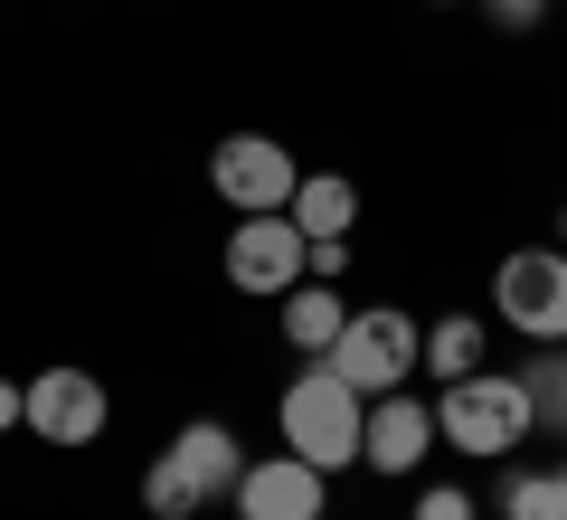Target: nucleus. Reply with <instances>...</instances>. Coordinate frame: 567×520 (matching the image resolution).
I'll return each mask as SVG.
<instances>
[{
    "instance_id": "nucleus-1",
    "label": "nucleus",
    "mask_w": 567,
    "mask_h": 520,
    "mask_svg": "<svg viewBox=\"0 0 567 520\" xmlns=\"http://www.w3.org/2000/svg\"><path fill=\"white\" fill-rule=\"evenodd\" d=\"M360 417H369V398H360L331 360H303L293 379H284V398H275L284 455L322 463V473H350V463H360Z\"/></svg>"
},
{
    "instance_id": "nucleus-2",
    "label": "nucleus",
    "mask_w": 567,
    "mask_h": 520,
    "mask_svg": "<svg viewBox=\"0 0 567 520\" xmlns=\"http://www.w3.org/2000/svg\"><path fill=\"white\" fill-rule=\"evenodd\" d=\"M435 436H445L454 455L511 463L529 436H539V417H529V388H520V369H473V379H445V388H435Z\"/></svg>"
},
{
    "instance_id": "nucleus-3",
    "label": "nucleus",
    "mask_w": 567,
    "mask_h": 520,
    "mask_svg": "<svg viewBox=\"0 0 567 520\" xmlns=\"http://www.w3.org/2000/svg\"><path fill=\"white\" fill-rule=\"evenodd\" d=\"M416 350H425L416 313H398V303H350L341 340H331V369H341L360 398H388V388L416 379Z\"/></svg>"
},
{
    "instance_id": "nucleus-4",
    "label": "nucleus",
    "mask_w": 567,
    "mask_h": 520,
    "mask_svg": "<svg viewBox=\"0 0 567 520\" xmlns=\"http://www.w3.org/2000/svg\"><path fill=\"white\" fill-rule=\"evenodd\" d=\"M218 275L237 284V294H256V303H284L293 284L312 275V237L284 208H265V218H237L227 227V246H218Z\"/></svg>"
},
{
    "instance_id": "nucleus-5",
    "label": "nucleus",
    "mask_w": 567,
    "mask_h": 520,
    "mask_svg": "<svg viewBox=\"0 0 567 520\" xmlns=\"http://www.w3.org/2000/svg\"><path fill=\"white\" fill-rule=\"evenodd\" d=\"M492 322L520 340H567V246H511L492 265Z\"/></svg>"
},
{
    "instance_id": "nucleus-6",
    "label": "nucleus",
    "mask_w": 567,
    "mask_h": 520,
    "mask_svg": "<svg viewBox=\"0 0 567 520\" xmlns=\"http://www.w3.org/2000/svg\"><path fill=\"white\" fill-rule=\"evenodd\" d=\"M293 181H303V161L284 152L275 133H227L208 152V190H218L227 218H265V208H293Z\"/></svg>"
},
{
    "instance_id": "nucleus-7",
    "label": "nucleus",
    "mask_w": 567,
    "mask_h": 520,
    "mask_svg": "<svg viewBox=\"0 0 567 520\" xmlns=\"http://www.w3.org/2000/svg\"><path fill=\"white\" fill-rule=\"evenodd\" d=\"M29 388V436L39 445H58V455H76V445H95L104 426H114V398H104V379L95 369H76V360H58V369H39V379H20Z\"/></svg>"
},
{
    "instance_id": "nucleus-8",
    "label": "nucleus",
    "mask_w": 567,
    "mask_h": 520,
    "mask_svg": "<svg viewBox=\"0 0 567 520\" xmlns=\"http://www.w3.org/2000/svg\"><path fill=\"white\" fill-rule=\"evenodd\" d=\"M435 445H445V436H435V398H416V388L369 398V417H360V463H369V473L406 482V473H425Z\"/></svg>"
},
{
    "instance_id": "nucleus-9",
    "label": "nucleus",
    "mask_w": 567,
    "mask_h": 520,
    "mask_svg": "<svg viewBox=\"0 0 567 520\" xmlns=\"http://www.w3.org/2000/svg\"><path fill=\"white\" fill-rule=\"evenodd\" d=\"M237 520H322L331 511V473L322 463H303V455H246V473H237Z\"/></svg>"
},
{
    "instance_id": "nucleus-10",
    "label": "nucleus",
    "mask_w": 567,
    "mask_h": 520,
    "mask_svg": "<svg viewBox=\"0 0 567 520\" xmlns=\"http://www.w3.org/2000/svg\"><path fill=\"white\" fill-rule=\"evenodd\" d=\"M162 463H171V473H181L199 501H227V492H237V473H246V445H237V426H218V417H189L181 436L162 445Z\"/></svg>"
},
{
    "instance_id": "nucleus-11",
    "label": "nucleus",
    "mask_w": 567,
    "mask_h": 520,
    "mask_svg": "<svg viewBox=\"0 0 567 520\" xmlns=\"http://www.w3.org/2000/svg\"><path fill=\"white\" fill-rule=\"evenodd\" d=\"M341 322H350V294L322 284V275H303L293 294H284V350H293V360H331Z\"/></svg>"
},
{
    "instance_id": "nucleus-12",
    "label": "nucleus",
    "mask_w": 567,
    "mask_h": 520,
    "mask_svg": "<svg viewBox=\"0 0 567 520\" xmlns=\"http://www.w3.org/2000/svg\"><path fill=\"white\" fill-rule=\"evenodd\" d=\"M473 369H492V322H483V313H445V322H425L416 379H473Z\"/></svg>"
},
{
    "instance_id": "nucleus-13",
    "label": "nucleus",
    "mask_w": 567,
    "mask_h": 520,
    "mask_svg": "<svg viewBox=\"0 0 567 520\" xmlns=\"http://www.w3.org/2000/svg\"><path fill=\"white\" fill-rule=\"evenodd\" d=\"M284 218L303 227V237H350V227H360V181H350V171H303Z\"/></svg>"
},
{
    "instance_id": "nucleus-14",
    "label": "nucleus",
    "mask_w": 567,
    "mask_h": 520,
    "mask_svg": "<svg viewBox=\"0 0 567 520\" xmlns=\"http://www.w3.org/2000/svg\"><path fill=\"white\" fill-rule=\"evenodd\" d=\"M502 520H567L558 463H502Z\"/></svg>"
},
{
    "instance_id": "nucleus-15",
    "label": "nucleus",
    "mask_w": 567,
    "mask_h": 520,
    "mask_svg": "<svg viewBox=\"0 0 567 520\" xmlns=\"http://www.w3.org/2000/svg\"><path fill=\"white\" fill-rule=\"evenodd\" d=\"M520 388H529V417L567 436V340H539V360L520 369Z\"/></svg>"
},
{
    "instance_id": "nucleus-16",
    "label": "nucleus",
    "mask_w": 567,
    "mask_h": 520,
    "mask_svg": "<svg viewBox=\"0 0 567 520\" xmlns=\"http://www.w3.org/2000/svg\"><path fill=\"white\" fill-rule=\"evenodd\" d=\"M142 511H152V520H199V511H208V501H199V492H189V482H181V473H171V463H162V455H152V463H142Z\"/></svg>"
},
{
    "instance_id": "nucleus-17",
    "label": "nucleus",
    "mask_w": 567,
    "mask_h": 520,
    "mask_svg": "<svg viewBox=\"0 0 567 520\" xmlns=\"http://www.w3.org/2000/svg\"><path fill=\"white\" fill-rule=\"evenodd\" d=\"M406 520H483V501H473L464 482H425V492H416V511H406Z\"/></svg>"
},
{
    "instance_id": "nucleus-18",
    "label": "nucleus",
    "mask_w": 567,
    "mask_h": 520,
    "mask_svg": "<svg viewBox=\"0 0 567 520\" xmlns=\"http://www.w3.org/2000/svg\"><path fill=\"white\" fill-rule=\"evenodd\" d=\"M548 10H558V0H483V20H492V29H511V39H529Z\"/></svg>"
},
{
    "instance_id": "nucleus-19",
    "label": "nucleus",
    "mask_w": 567,
    "mask_h": 520,
    "mask_svg": "<svg viewBox=\"0 0 567 520\" xmlns=\"http://www.w3.org/2000/svg\"><path fill=\"white\" fill-rule=\"evenodd\" d=\"M312 275L341 284V275H350V237H312Z\"/></svg>"
},
{
    "instance_id": "nucleus-20",
    "label": "nucleus",
    "mask_w": 567,
    "mask_h": 520,
    "mask_svg": "<svg viewBox=\"0 0 567 520\" xmlns=\"http://www.w3.org/2000/svg\"><path fill=\"white\" fill-rule=\"evenodd\" d=\"M20 417H29V388H20V379H0V436H10Z\"/></svg>"
},
{
    "instance_id": "nucleus-21",
    "label": "nucleus",
    "mask_w": 567,
    "mask_h": 520,
    "mask_svg": "<svg viewBox=\"0 0 567 520\" xmlns=\"http://www.w3.org/2000/svg\"><path fill=\"white\" fill-rule=\"evenodd\" d=\"M558 246H567V208H558Z\"/></svg>"
},
{
    "instance_id": "nucleus-22",
    "label": "nucleus",
    "mask_w": 567,
    "mask_h": 520,
    "mask_svg": "<svg viewBox=\"0 0 567 520\" xmlns=\"http://www.w3.org/2000/svg\"><path fill=\"white\" fill-rule=\"evenodd\" d=\"M425 10H454V0H425Z\"/></svg>"
},
{
    "instance_id": "nucleus-23",
    "label": "nucleus",
    "mask_w": 567,
    "mask_h": 520,
    "mask_svg": "<svg viewBox=\"0 0 567 520\" xmlns=\"http://www.w3.org/2000/svg\"><path fill=\"white\" fill-rule=\"evenodd\" d=\"M558 492H567V463H558Z\"/></svg>"
}]
</instances>
